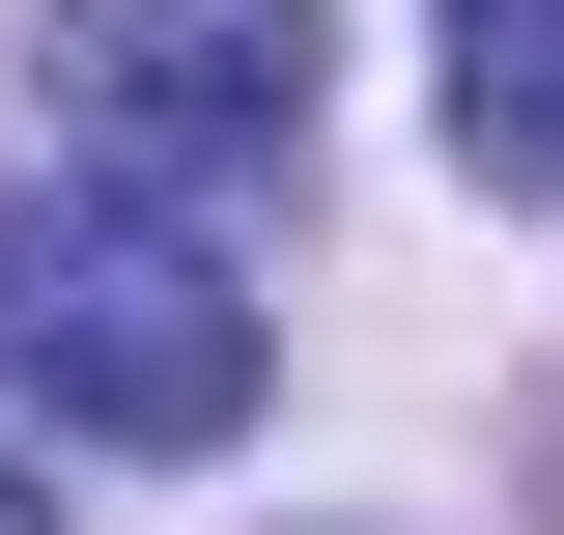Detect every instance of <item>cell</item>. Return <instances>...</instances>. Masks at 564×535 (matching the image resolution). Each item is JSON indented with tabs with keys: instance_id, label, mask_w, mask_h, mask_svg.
<instances>
[{
	"instance_id": "obj_4",
	"label": "cell",
	"mask_w": 564,
	"mask_h": 535,
	"mask_svg": "<svg viewBox=\"0 0 564 535\" xmlns=\"http://www.w3.org/2000/svg\"><path fill=\"white\" fill-rule=\"evenodd\" d=\"M0 535H57V451H29V423H0Z\"/></svg>"
},
{
	"instance_id": "obj_2",
	"label": "cell",
	"mask_w": 564,
	"mask_h": 535,
	"mask_svg": "<svg viewBox=\"0 0 564 535\" xmlns=\"http://www.w3.org/2000/svg\"><path fill=\"white\" fill-rule=\"evenodd\" d=\"M339 85L311 0H57V141L85 170H282Z\"/></svg>"
},
{
	"instance_id": "obj_3",
	"label": "cell",
	"mask_w": 564,
	"mask_h": 535,
	"mask_svg": "<svg viewBox=\"0 0 564 535\" xmlns=\"http://www.w3.org/2000/svg\"><path fill=\"white\" fill-rule=\"evenodd\" d=\"M423 29H452V170L564 198V0H423Z\"/></svg>"
},
{
	"instance_id": "obj_1",
	"label": "cell",
	"mask_w": 564,
	"mask_h": 535,
	"mask_svg": "<svg viewBox=\"0 0 564 535\" xmlns=\"http://www.w3.org/2000/svg\"><path fill=\"white\" fill-rule=\"evenodd\" d=\"M0 395L85 423V451H226L254 423V282L198 254L170 198H0Z\"/></svg>"
}]
</instances>
